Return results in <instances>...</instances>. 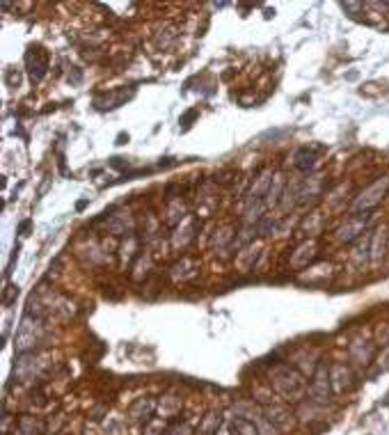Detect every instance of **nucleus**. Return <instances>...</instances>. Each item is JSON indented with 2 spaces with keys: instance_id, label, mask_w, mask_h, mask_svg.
Listing matches in <instances>:
<instances>
[{
  "instance_id": "1",
  "label": "nucleus",
  "mask_w": 389,
  "mask_h": 435,
  "mask_svg": "<svg viewBox=\"0 0 389 435\" xmlns=\"http://www.w3.org/2000/svg\"><path fill=\"white\" fill-rule=\"evenodd\" d=\"M312 394L316 401H325L330 397V380H327V366H321L318 374L314 376L312 383Z\"/></svg>"
},
{
  "instance_id": "2",
  "label": "nucleus",
  "mask_w": 389,
  "mask_h": 435,
  "mask_svg": "<svg viewBox=\"0 0 389 435\" xmlns=\"http://www.w3.org/2000/svg\"><path fill=\"white\" fill-rule=\"evenodd\" d=\"M387 185H389V179H385V181H380V183H376V185H373V188L366 193V197H364V195H362L364 199H362V202H357V209H362V206H364V209H371V206H376V204L380 202V197H382V195H385Z\"/></svg>"
}]
</instances>
